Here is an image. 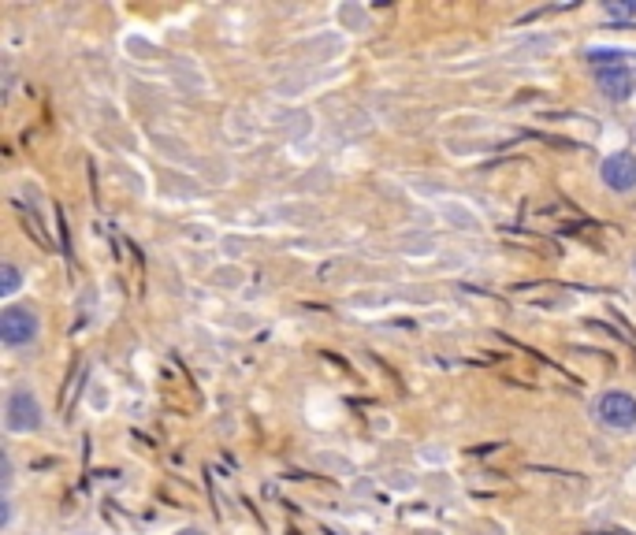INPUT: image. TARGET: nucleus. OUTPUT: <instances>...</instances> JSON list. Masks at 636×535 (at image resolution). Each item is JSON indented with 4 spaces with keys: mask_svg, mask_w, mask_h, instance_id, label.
Listing matches in <instances>:
<instances>
[{
    "mask_svg": "<svg viewBox=\"0 0 636 535\" xmlns=\"http://www.w3.org/2000/svg\"><path fill=\"white\" fill-rule=\"evenodd\" d=\"M42 424V409H37V398L30 391H15L8 398V428L12 431H34Z\"/></svg>",
    "mask_w": 636,
    "mask_h": 535,
    "instance_id": "7ed1b4c3",
    "label": "nucleus"
},
{
    "mask_svg": "<svg viewBox=\"0 0 636 535\" xmlns=\"http://www.w3.org/2000/svg\"><path fill=\"white\" fill-rule=\"evenodd\" d=\"M595 413H600V421L614 431H632L636 428V398L625 394V391H611V394L600 398V409H595Z\"/></svg>",
    "mask_w": 636,
    "mask_h": 535,
    "instance_id": "f257e3e1",
    "label": "nucleus"
},
{
    "mask_svg": "<svg viewBox=\"0 0 636 535\" xmlns=\"http://www.w3.org/2000/svg\"><path fill=\"white\" fill-rule=\"evenodd\" d=\"M179 535H202V531H197V528H186V531H179Z\"/></svg>",
    "mask_w": 636,
    "mask_h": 535,
    "instance_id": "6e6552de",
    "label": "nucleus"
},
{
    "mask_svg": "<svg viewBox=\"0 0 636 535\" xmlns=\"http://www.w3.org/2000/svg\"><path fill=\"white\" fill-rule=\"evenodd\" d=\"M600 175H603V183H607L611 190H618V193L632 190V186H636V156H632V153H614V156H607Z\"/></svg>",
    "mask_w": 636,
    "mask_h": 535,
    "instance_id": "20e7f679",
    "label": "nucleus"
},
{
    "mask_svg": "<svg viewBox=\"0 0 636 535\" xmlns=\"http://www.w3.org/2000/svg\"><path fill=\"white\" fill-rule=\"evenodd\" d=\"M595 82H600L603 97H611V101H629L632 90H636V78H632L629 67H600Z\"/></svg>",
    "mask_w": 636,
    "mask_h": 535,
    "instance_id": "39448f33",
    "label": "nucleus"
},
{
    "mask_svg": "<svg viewBox=\"0 0 636 535\" xmlns=\"http://www.w3.org/2000/svg\"><path fill=\"white\" fill-rule=\"evenodd\" d=\"M34 335H37V316H34L30 309L12 305V309L0 312V339H5L8 346H23V342H30Z\"/></svg>",
    "mask_w": 636,
    "mask_h": 535,
    "instance_id": "f03ea898",
    "label": "nucleus"
},
{
    "mask_svg": "<svg viewBox=\"0 0 636 535\" xmlns=\"http://www.w3.org/2000/svg\"><path fill=\"white\" fill-rule=\"evenodd\" d=\"M607 15H611V19H632V15H636V5H625V8H621V5H611Z\"/></svg>",
    "mask_w": 636,
    "mask_h": 535,
    "instance_id": "423d86ee",
    "label": "nucleus"
},
{
    "mask_svg": "<svg viewBox=\"0 0 636 535\" xmlns=\"http://www.w3.org/2000/svg\"><path fill=\"white\" fill-rule=\"evenodd\" d=\"M15 286H19V272L15 268H5V298L15 294Z\"/></svg>",
    "mask_w": 636,
    "mask_h": 535,
    "instance_id": "0eeeda50",
    "label": "nucleus"
}]
</instances>
